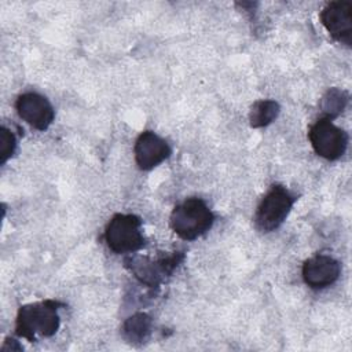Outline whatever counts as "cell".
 I'll use <instances>...</instances> for the list:
<instances>
[{"label": "cell", "instance_id": "8", "mask_svg": "<svg viewBox=\"0 0 352 352\" xmlns=\"http://www.w3.org/2000/svg\"><path fill=\"white\" fill-rule=\"evenodd\" d=\"M340 272V263L329 254H316L308 258L302 265V279L315 290L333 285L338 279Z\"/></svg>", "mask_w": 352, "mask_h": 352}, {"label": "cell", "instance_id": "13", "mask_svg": "<svg viewBox=\"0 0 352 352\" xmlns=\"http://www.w3.org/2000/svg\"><path fill=\"white\" fill-rule=\"evenodd\" d=\"M349 95L344 89L330 88L320 100V109L326 114V118H333L341 114L348 103Z\"/></svg>", "mask_w": 352, "mask_h": 352}, {"label": "cell", "instance_id": "10", "mask_svg": "<svg viewBox=\"0 0 352 352\" xmlns=\"http://www.w3.org/2000/svg\"><path fill=\"white\" fill-rule=\"evenodd\" d=\"M170 154L169 144L151 131L139 135L135 143V161L143 170H150L165 161Z\"/></svg>", "mask_w": 352, "mask_h": 352}, {"label": "cell", "instance_id": "14", "mask_svg": "<svg viewBox=\"0 0 352 352\" xmlns=\"http://www.w3.org/2000/svg\"><path fill=\"white\" fill-rule=\"evenodd\" d=\"M16 140L14 133L6 126L0 128V162L6 164L7 160L14 154Z\"/></svg>", "mask_w": 352, "mask_h": 352}, {"label": "cell", "instance_id": "9", "mask_svg": "<svg viewBox=\"0 0 352 352\" xmlns=\"http://www.w3.org/2000/svg\"><path fill=\"white\" fill-rule=\"evenodd\" d=\"M183 256L172 254L158 260H150L147 257H136L129 260L131 271L135 276L144 285L157 286L160 282L165 279L166 275L172 274V271L179 265Z\"/></svg>", "mask_w": 352, "mask_h": 352}, {"label": "cell", "instance_id": "1", "mask_svg": "<svg viewBox=\"0 0 352 352\" xmlns=\"http://www.w3.org/2000/svg\"><path fill=\"white\" fill-rule=\"evenodd\" d=\"M214 216L201 198H187L176 205L170 213L172 230L186 241L197 239L210 230Z\"/></svg>", "mask_w": 352, "mask_h": 352}, {"label": "cell", "instance_id": "5", "mask_svg": "<svg viewBox=\"0 0 352 352\" xmlns=\"http://www.w3.org/2000/svg\"><path fill=\"white\" fill-rule=\"evenodd\" d=\"M315 153L329 161L338 160L348 147V133L334 125L330 118H319L308 132Z\"/></svg>", "mask_w": 352, "mask_h": 352}, {"label": "cell", "instance_id": "2", "mask_svg": "<svg viewBox=\"0 0 352 352\" xmlns=\"http://www.w3.org/2000/svg\"><path fill=\"white\" fill-rule=\"evenodd\" d=\"M59 329L58 302L47 300L19 308L15 330L21 337L33 341L36 336L51 337Z\"/></svg>", "mask_w": 352, "mask_h": 352}, {"label": "cell", "instance_id": "3", "mask_svg": "<svg viewBox=\"0 0 352 352\" xmlns=\"http://www.w3.org/2000/svg\"><path fill=\"white\" fill-rule=\"evenodd\" d=\"M104 239L114 253H132L144 245L142 221L135 214L117 213L106 226Z\"/></svg>", "mask_w": 352, "mask_h": 352}, {"label": "cell", "instance_id": "7", "mask_svg": "<svg viewBox=\"0 0 352 352\" xmlns=\"http://www.w3.org/2000/svg\"><path fill=\"white\" fill-rule=\"evenodd\" d=\"M15 107L18 116L38 131L47 129L55 117L50 100L37 92H26L19 95Z\"/></svg>", "mask_w": 352, "mask_h": 352}, {"label": "cell", "instance_id": "11", "mask_svg": "<svg viewBox=\"0 0 352 352\" xmlns=\"http://www.w3.org/2000/svg\"><path fill=\"white\" fill-rule=\"evenodd\" d=\"M151 318L147 314L139 312L124 322L122 331L129 342H144L151 333Z\"/></svg>", "mask_w": 352, "mask_h": 352}, {"label": "cell", "instance_id": "6", "mask_svg": "<svg viewBox=\"0 0 352 352\" xmlns=\"http://www.w3.org/2000/svg\"><path fill=\"white\" fill-rule=\"evenodd\" d=\"M322 25L329 34L341 44L352 43V4L348 1H331L320 12Z\"/></svg>", "mask_w": 352, "mask_h": 352}, {"label": "cell", "instance_id": "4", "mask_svg": "<svg viewBox=\"0 0 352 352\" xmlns=\"http://www.w3.org/2000/svg\"><path fill=\"white\" fill-rule=\"evenodd\" d=\"M294 201L296 197L286 187L274 184L256 210V227L264 232H270L278 228L286 220Z\"/></svg>", "mask_w": 352, "mask_h": 352}, {"label": "cell", "instance_id": "12", "mask_svg": "<svg viewBox=\"0 0 352 352\" xmlns=\"http://www.w3.org/2000/svg\"><path fill=\"white\" fill-rule=\"evenodd\" d=\"M279 104L275 100L264 99L256 102L249 114V121L253 128H263L270 125L279 114Z\"/></svg>", "mask_w": 352, "mask_h": 352}]
</instances>
